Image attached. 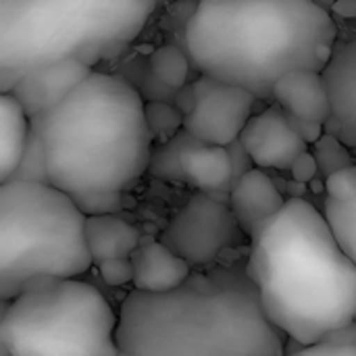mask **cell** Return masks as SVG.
Segmentation results:
<instances>
[{
  "label": "cell",
  "instance_id": "1",
  "mask_svg": "<svg viewBox=\"0 0 356 356\" xmlns=\"http://www.w3.org/2000/svg\"><path fill=\"white\" fill-rule=\"evenodd\" d=\"M152 144L142 94L119 75L92 71L58 104L27 117L13 177L54 186L86 215L117 213L148 171Z\"/></svg>",
  "mask_w": 356,
  "mask_h": 356
},
{
  "label": "cell",
  "instance_id": "2",
  "mask_svg": "<svg viewBox=\"0 0 356 356\" xmlns=\"http://www.w3.org/2000/svg\"><path fill=\"white\" fill-rule=\"evenodd\" d=\"M284 338L240 267L190 273L167 292L134 288L115 330L127 356H284Z\"/></svg>",
  "mask_w": 356,
  "mask_h": 356
},
{
  "label": "cell",
  "instance_id": "3",
  "mask_svg": "<svg viewBox=\"0 0 356 356\" xmlns=\"http://www.w3.org/2000/svg\"><path fill=\"white\" fill-rule=\"evenodd\" d=\"M269 321L300 346L356 321V263L325 213L290 198L250 238L246 263Z\"/></svg>",
  "mask_w": 356,
  "mask_h": 356
},
{
  "label": "cell",
  "instance_id": "4",
  "mask_svg": "<svg viewBox=\"0 0 356 356\" xmlns=\"http://www.w3.org/2000/svg\"><path fill=\"white\" fill-rule=\"evenodd\" d=\"M336 46V23L315 0H198L186 48L200 73L273 100L288 71H321Z\"/></svg>",
  "mask_w": 356,
  "mask_h": 356
},
{
  "label": "cell",
  "instance_id": "5",
  "mask_svg": "<svg viewBox=\"0 0 356 356\" xmlns=\"http://www.w3.org/2000/svg\"><path fill=\"white\" fill-rule=\"evenodd\" d=\"M159 0H0V92L75 56L90 67L123 54Z\"/></svg>",
  "mask_w": 356,
  "mask_h": 356
},
{
  "label": "cell",
  "instance_id": "6",
  "mask_svg": "<svg viewBox=\"0 0 356 356\" xmlns=\"http://www.w3.org/2000/svg\"><path fill=\"white\" fill-rule=\"evenodd\" d=\"M86 213L44 181L0 184V298L13 300L44 275L79 277L94 263L83 238Z\"/></svg>",
  "mask_w": 356,
  "mask_h": 356
},
{
  "label": "cell",
  "instance_id": "7",
  "mask_svg": "<svg viewBox=\"0 0 356 356\" xmlns=\"http://www.w3.org/2000/svg\"><path fill=\"white\" fill-rule=\"evenodd\" d=\"M117 315L79 277L44 275L6 309L0 338L8 356H117Z\"/></svg>",
  "mask_w": 356,
  "mask_h": 356
},
{
  "label": "cell",
  "instance_id": "8",
  "mask_svg": "<svg viewBox=\"0 0 356 356\" xmlns=\"http://www.w3.org/2000/svg\"><path fill=\"white\" fill-rule=\"evenodd\" d=\"M248 240L232 207L204 190L192 194L161 234V242L186 259L190 267L211 265L223 250Z\"/></svg>",
  "mask_w": 356,
  "mask_h": 356
},
{
  "label": "cell",
  "instance_id": "9",
  "mask_svg": "<svg viewBox=\"0 0 356 356\" xmlns=\"http://www.w3.org/2000/svg\"><path fill=\"white\" fill-rule=\"evenodd\" d=\"M257 96L242 86L202 73L192 86V106L184 115V129L194 138L229 146L252 117Z\"/></svg>",
  "mask_w": 356,
  "mask_h": 356
},
{
  "label": "cell",
  "instance_id": "10",
  "mask_svg": "<svg viewBox=\"0 0 356 356\" xmlns=\"http://www.w3.org/2000/svg\"><path fill=\"white\" fill-rule=\"evenodd\" d=\"M238 140L246 156L261 169L286 171L307 152V140L298 131L292 115L280 104L252 115Z\"/></svg>",
  "mask_w": 356,
  "mask_h": 356
},
{
  "label": "cell",
  "instance_id": "11",
  "mask_svg": "<svg viewBox=\"0 0 356 356\" xmlns=\"http://www.w3.org/2000/svg\"><path fill=\"white\" fill-rule=\"evenodd\" d=\"M321 75L332 106L323 127L348 148H356V38L334 46Z\"/></svg>",
  "mask_w": 356,
  "mask_h": 356
},
{
  "label": "cell",
  "instance_id": "12",
  "mask_svg": "<svg viewBox=\"0 0 356 356\" xmlns=\"http://www.w3.org/2000/svg\"><path fill=\"white\" fill-rule=\"evenodd\" d=\"M92 71L94 67H90L81 58H58L21 77L10 88V94L15 96L23 113L27 117H33L67 98Z\"/></svg>",
  "mask_w": 356,
  "mask_h": 356
},
{
  "label": "cell",
  "instance_id": "13",
  "mask_svg": "<svg viewBox=\"0 0 356 356\" xmlns=\"http://www.w3.org/2000/svg\"><path fill=\"white\" fill-rule=\"evenodd\" d=\"M273 100L284 106L296 121L325 125L332 106L325 79L315 69H294L273 83Z\"/></svg>",
  "mask_w": 356,
  "mask_h": 356
},
{
  "label": "cell",
  "instance_id": "14",
  "mask_svg": "<svg viewBox=\"0 0 356 356\" xmlns=\"http://www.w3.org/2000/svg\"><path fill=\"white\" fill-rule=\"evenodd\" d=\"M284 202L286 198L261 167L242 173L229 192V207L248 238H252Z\"/></svg>",
  "mask_w": 356,
  "mask_h": 356
},
{
  "label": "cell",
  "instance_id": "15",
  "mask_svg": "<svg viewBox=\"0 0 356 356\" xmlns=\"http://www.w3.org/2000/svg\"><path fill=\"white\" fill-rule=\"evenodd\" d=\"M129 261L134 269V288L146 292L173 290L192 273V267L186 259L154 238H142L136 250L129 254Z\"/></svg>",
  "mask_w": 356,
  "mask_h": 356
},
{
  "label": "cell",
  "instance_id": "16",
  "mask_svg": "<svg viewBox=\"0 0 356 356\" xmlns=\"http://www.w3.org/2000/svg\"><path fill=\"white\" fill-rule=\"evenodd\" d=\"M179 165L186 184L204 192L227 188L234 173V161L227 152V146L202 142L190 131L179 152Z\"/></svg>",
  "mask_w": 356,
  "mask_h": 356
},
{
  "label": "cell",
  "instance_id": "17",
  "mask_svg": "<svg viewBox=\"0 0 356 356\" xmlns=\"http://www.w3.org/2000/svg\"><path fill=\"white\" fill-rule=\"evenodd\" d=\"M83 238L92 263L96 265L106 259L129 257L140 244L142 234L134 223L115 213H96L86 215Z\"/></svg>",
  "mask_w": 356,
  "mask_h": 356
},
{
  "label": "cell",
  "instance_id": "18",
  "mask_svg": "<svg viewBox=\"0 0 356 356\" xmlns=\"http://www.w3.org/2000/svg\"><path fill=\"white\" fill-rule=\"evenodd\" d=\"M27 138V115L10 92H0V184L17 171Z\"/></svg>",
  "mask_w": 356,
  "mask_h": 356
},
{
  "label": "cell",
  "instance_id": "19",
  "mask_svg": "<svg viewBox=\"0 0 356 356\" xmlns=\"http://www.w3.org/2000/svg\"><path fill=\"white\" fill-rule=\"evenodd\" d=\"M148 67H150V73L154 75V79L169 88V90H179L186 86L188 77H190V58L188 54L177 48V46H171V44H165V46H159L150 58H148Z\"/></svg>",
  "mask_w": 356,
  "mask_h": 356
},
{
  "label": "cell",
  "instance_id": "20",
  "mask_svg": "<svg viewBox=\"0 0 356 356\" xmlns=\"http://www.w3.org/2000/svg\"><path fill=\"white\" fill-rule=\"evenodd\" d=\"M186 138H188V129L181 127L175 136H171L169 140H163V144L152 150L148 171L154 177L163 181H171V184H186V177L179 165V152H181Z\"/></svg>",
  "mask_w": 356,
  "mask_h": 356
},
{
  "label": "cell",
  "instance_id": "21",
  "mask_svg": "<svg viewBox=\"0 0 356 356\" xmlns=\"http://www.w3.org/2000/svg\"><path fill=\"white\" fill-rule=\"evenodd\" d=\"M323 213L332 223L340 244L356 263V192L348 200L325 198Z\"/></svg>",
  "mask_w": 356,
  "mask_h": 356
},
{
  "label": "cell",
  "instance_id": "22",
  "mask_svg": "<svg viewBox=\"0 0 356 356\" xmlns=\"http://www.w3.org/2000/svg\"><path fill=\"white\" fill-rule=\"evenodd\" d=\"M146 123L154 136V140H169L184 127V113L165 100H150L144 102Z\"/></svg>",
  "mask_w": 356,
  "mask_h": 356
},
{
  "label": "cell",
  "instance_id": "23",
  "mask_svg": "<svg viewBox=\"0 0 356 356\" xmlns=\"http://www.w3.org/2000/svg\"><path fill=\"white\" fill-rule=\"evenodd\" d=\"M298 355H356V323L350 321L327 332L317 342L300 346Z\"/></svg>",
  "mask_w": 356,
  "mask_h": 356
},
{
  "label": "cell",
  "instance_id": "24",
  "mask_svg": "<svg viewBox=\"0 0 356 356\" xmlns=\"http://www.w3.org/2000/svg\"><path fill=\"white\" fill-rule=\"evenodd\" d=\"M348 146L342 144L336 136L332 134H325L323 138H317V167L321 171H325V175L334 173L336 169L340 167H346V165H353L350 163V154L346 150Z\"/></svg>",
  "mask_w": 356,
  "mask_h": 356
},
{
  "label": "cell",
  "instance_id": "25",
  "mask_svg": "<svg viewBox=\"0 0 356 356\" xmlns=\"http://www.w3.org/2000/svg\"><path fill=\"white\" fill-rule=\"evenodd\" d=\"M325 190L330 198L348 200L356 192V165H346L330 173L325 177Z\"/></svg>",
  "mask_w": 356,
  "mask_h": 356
},
{
  "label": "cell",
  "instance_id": "26",
  "mask_svg": "<svg viewBox=\"0 0 356 356\" xmlns=\"http://www.w3.org/2000/svg\"><path fill=\"white\" fill-rule=\"evenodd\" d=\"M96 269L100 273V277L104 280V284L119 288V286H127L134 280V269H131V261L129 257H119V259H106L96 263Z\"/></svg>",
  "mask_w": 356,
  "mask_h": 356
},
{
  "label": "cell",
  "instance_id": "27",
  "mask_svg": "<svg viewBox=\"0 0 356 356\" xmlns=\"http://www.w3.org/2000/svg\"><path fill=\"white\" fill-rule=\"evenodd\" d=\"M317 161H315V156H311V154H300L298 159H296V163L290 167V171H292V175L298 179V181H311L313 177H315V173H317Z\"/></svg>",
  "mask_w": 356,
  "mask_h": 356
},
{
  "label": "cell",
  "instance_id": "28",
  "mask_svg": "<svg viewBox=\"0 0 356 356\" xmlns=\"http://www.w3.org/2000/svg\"><path fill=\"white\" fill-rule=\"evenodd\" d=\"M8 302H10V300H6V298H0V327H2V321H4V315H6ZM0 356H8L6 348H4V344H2V338H0Z\"/></svg>",
  "mask_w": 356,
  "mask_h": 356
}]
</instances>
